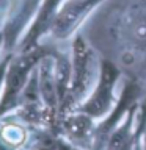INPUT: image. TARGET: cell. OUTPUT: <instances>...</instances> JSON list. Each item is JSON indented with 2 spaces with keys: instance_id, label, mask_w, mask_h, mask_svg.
I'll return each mask as SVG.
<instances>
[{
  "instance_id": "obj_2",
  "label": "cell",
  "mask_w": 146,
  "mask_h": 150,
  "mask_svg": "<svg viewBox=\"0 0 146 150\" xmlns=\"http://www.w3.org/2000/svg\"><path fill=\"white\" fill-rule=\"evenodd\" d=\"M71 52V84L63 103L60 106V116L74 111L88 94L93 91L101 72L99 52L87 39L82 31H79L69 42Z\"/></svg>"
},
{
  "instance_id": "obj_5",
  "label": "cell",
  "mask_w": 146,
  "mask_h": 150,
  "mask_svg": "<svg viewBox=\"0 0 146 150\" xmlns=\"http://www.w3.org/2000/svg\"><path fill=\"white\" fill-rule=\"evenodd\" d=\"M104 2L105 0H64L44 41L61 45L69 44Z\"/></svg>"
},
{
  "instance_id": "obj_11",
  "label": "cell",
  "mask_w": 146,
  "mask_h": 150,
  "mask_svg": "<svg viewBox=\"0 0 146 150\" xmlns=\"http://www.w3.org/2000/svg\"><path fill=\"white\" fill-rule=\"evenodd\" d=\"M13 53H5L0 58V98H2V92H3V86H5V75H6V69L9 64Z\"/></svg>"
},
{
  "instance_id": "obj_13",
  "label": "cell",
  "mask_w": 146,
  "mask_h": 150,
  "mask_svg": "<svg viewBox=\"0 0 146 150\" xmlns=\"http://www.w3.org/2000/svg\"><path fill=\"white\" fill-rule=\"evenodd\" d=\"M58 150H79V149H75L74 145H71V144H68L64 139H61V144H60V149Z\"/></svg>"
},
{
  "instance_id": "obj_9",
  "label": "cell",
  "mask_w": 146,
  "mask_h": 150,
  "mask_svg": "<svg viewBox=\"0 0 146 150\" xmlns=\"http://www.w3.org/2000/svg\"><path fill=\"white\" fill-rule=\"evenodd\" d=\"M63 2L64 0H41L36 16L33 19L30 28L27 30V33L19 42L16 52L31 50L46 39L47 33H49L52 23L55 21V16Z\"/></svg>"
},
{
  "instance_id": "obj_10",
  "label": "cell",
  "mask_w": 146,
  "mask_h": 150,
  "mask_svg": "<svg viewBox=\"0 0 146 150\" xmlns=\"http://www.w3.org/2000/svg\"><path fill=\"white\" fill-rule=\"evenodd\" d=\"M31 128L14 112L0 117V150H24Z\"/></svg>"
},
{
  "instance_id": "obj_17",
  "label": "cell",
  "mask_w": 146,
  "mask_h": 150,
  "mask_svg": "<svg viewBox=\"0 0 146 150\" xmlns=\"http://www.w3.org/2000/svg\"><path fill=\"white\" fill-rule=\"evenodd\" d=\"M134 150H141V145H140V144H138V145H137V147H135V149H134Z\"/></svg>"
},
{
  "instance_id": "obj_1",
  "label": "cell",
  "mask_w": 146,
  "mask_h": 150,
  "mask_svg": "<svg viewBox=\"0 0 146 150\" xmlns=\"http://www.w3.org/2000/svg\"><path fill=\"white\" fill-rule=\"evenodd\" d=\"M82 33L126 77L146 84V0H105Z\"/></svg>"
},
{
  "instance_id": "obj_8",
  "label": "cell",
  "mask_w": 146,
  "mask_h": 150,
  "mask_svg": "<svg viewBox=\"0 0 146 150\" xmlns=\"http://www.w3.org/2000/svg\"><path fill=\"white\" fill-rule=\"evenodd\" d=\"M96 124L91 116L82 111H69L58 117L57 122V133L68 144L74 145L79 150H93Z\"/></svg>"
},
{
  "instance_id": "obj_4",
  "label": "cell",
  "mask_w": 146,
  "mask_h": 150,
  "mask_svg": "<svg viewBox=\"0 0 146 150\" xmlns=\"http://www.w3.org/2000/svg\"><path fill=\"white\" fill-rule=\"evenodd\" d=\"M122 78H124L122 70L115 63L102 56L97 81L94 84L93 91L88 94V97L75 110L91 116L97 122L102 120L115 106L118 96H120Z\"/></svg>"
},
{
  "instance_id": "obj_14",
  "label": "cell",
  "mask_w": 146,
  "mask_h": 150,
  "mask_svg": "<svg viewBox=\"0 0 146 150\" xmlns=\"http://www.w3.org/2000/svg\"><path fill=\"white\" fill-rule=\"evenodd\" d=\"M5 55V41H3V33L0 30V58Z\"/></svg>"
},
{
  "instance_id": "obj_6",
  "label": "cell",
  "mask_w": 146,
  "mask_h": 150,
  "mask_svg": "<svg viewBox=\"0 0 146 150\" xmlns=\"http://www.w3.org/2000/svg\"><path fill=\"white\" fill-rule=\"evenodd\" d=\"M143 97H146L145 84L141 81H138V80L129 78L124 75L122 83H121V89H120V96H118L115 106L112 108V111L102 120H99L96 124V134H94L93 150H102L104 149L108 134L113 131L115 127H118L121 124V120L126 117V114Z\"/></svg>"
},
{
  "instance_id": "obj_16",
  "label": "cell",
  "mask_w": 146,
  "mask_h": 150,
  "mask_svg": "<svg viewBox=\"0 0 146 150\" xmlns=\"http://www.w3.org/2000/svg\"><path fill=\"white\" fill-rule=\"evenodd\" d=\"M2 21H3V14H2V11H0V23H2Z\"/></svg>"
},
{
  "instance_id": "obj_3",
  "label": "cell",
  "mask_w": 146,
  "mask_h": 150,
  "mask_svg": "<svg viewBox=\"0 0 146 150\" xmlns=\"http://www.w3.org/2000/svg\"><path fill=\"white\" fill-rule=\"evenodd\" d=\"M47 52V42H41L35 49L27 52H14L9 59L6 75H5V86L0 98V117L16 111L19 100L25 89L31 74L35 72L38 63Z\"/></svg>"
},
{
  "instance_id": "obj_12",
  "label": "cell",
  "mask_w": 146,
  "mask_h": 150,
  "mask_svg": "<svg viewBox=\"0 0 146 150\" xmlns=\"http://www.w3.org/2000/svg\"><path fill=\"white\" fill-rule=\"evenodd\" d=\"M9 5H11V0H0V11H2L3 17H5V14H6V11H8Z\"/></svg>"
},
{
  "instance_id": "obj_7",
  "label": "cell",
  "mask_w": 146,
  "mask_h": 150,
  "mask_svg": "<svg viewBox=\"0 0 146 150\" xmlns=\"http://www.w3.org/2000/svg\"><path fill=\"white\" fill-rule=\"evenodd\" d=\"M41 0H11L0 30L3 33L5 53H14L27 30L30 28Z\"/></svg>"
},
{
  "instance_id": "obj_15",
  "label": "cell",
  "mask_w": 146,
  "mask_h": 150,
  "mask_svg": "<svg viewBox=\"0 0 146 150\" xmlns=\"http://www.w3.org/2000/svg\"><path fill=\"white\" fill-rule=\"evenodd\" d=\"M140 145H141V150H146V128L141 134V139H140Z\"/></svg>"
},
{
  "instance_id": "obj_18",
  "label": "cell",
  "mask_w": 146,
  "mask_h": 150,
  "mask_svg": "<svg viewBox=\"0 0 146 150\" xmlns=\"http://www.w3.org/2000/svg\"><path fill=\"white\" fill-rule=\"evenodd\" d=\"M145 89H146V84H145Z\"/></svg>"
}]
</instances>
